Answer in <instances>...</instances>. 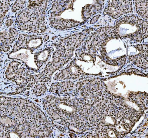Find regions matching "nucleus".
Listing matches in <instances>:
<instances>
[{
    "label": "nucleus",
    "mask_w": 148,
    "mask_h": 138,
    "mask_svg": "<svg viewBox=\"0 0 148 138\" xmlns=\"http://www.w3.org/2000/svg\"><path fill=\"white\" fill-rule=\"evenodd\" d=\"M113 27L117 37L128 38L138 42L148 37L147 20L136 15H127L119 19Z\"/></svg>",
    "instance_id": "f257e3e1"
},
{
    "label": "nucleus",
    "mask_w": 148,
    "mask_h": 138,
    "mask_svg": "<svg viewBox=\"0 0 148 138\" xmlns=\"http://www.w3.org/2000/svg\"><path fill=\"white\" fill-rule=\"evenodd\" d=\"M46 1H31L28 8L19 14L17 20L27 19V22L20 26L21 29L34 33H43L46 30L44 24L46 5Z\"/></svg>",
    "instance_id": "f03ea898"
},
{
    "label": "nucleus",
    "mask_w": 148,
    "mask_h": 138,
    "mask_svg": "<svg viewBox=\"0 0 148 138\" xmlns=\"http://www.w3.org/2000/svg\"><path fill=\"white\" fill-rule=\"evenodd\" d=\"M132 12L131 1H109L105 10L106 14L113 18H119Z\"/></svg>",
    "instance_id": "7ed1b4c3"
},
{
    "label": "nucleus",
    "mask_w": 148,
    "mask_h": 138,
    "mask_svg": "<svg viewBox=\"0 0 148 138\" xmlns=\"http://www.w3.org/2000/svg\"><path fill=\"white\" fill-rule=\"evenodd\" d=\"M83 74L81 69L77 65H71L68 68L59 73L56 76L58 80H66V79H76L78 78Z\"/></svg>",
    "instance_id": "20e7f679"
},
{
    "label": "nucleus",
    "mask_w": 148,
    "mask_h": 138,
    "mask_svg": "<svg viewBox=\"0 0 148 138\" xmlns=\"http://www.w3.org/2000/svg\"><path fill=\"white\" fill-rule=\"evenodd\" d=\"M101 3L95 5H88L84 7L82 10V17L84 19H89L91 17L96 14L102 10L103 4Z\"/></svg>",
    "instance_id": "39448f33"
},
{
    "label": "nucleus",
    "mask_w": 148,
    "mask_h": 138,
    "mask_svg": "<svg viewBox=\"0 0 148 138\" xmlns=\"http://www.w3.org/2000/svg\"><path fill=\"white\" fill-rule=\"evenodd\" d=\"M136 10L143 19H148V1H134Z\"/></svg>",
    "instance_id": "423d86ee"
},
{
    "label": "nucleus",
    "mask_w": 148,
    "mask_h": 138,
    "mask_svg": "<svg viewBox=\"0 0 148 138\" xmlns=\"http://www.w3.org/2000/svg\"><path fill=\"white\" fill-rule=\"evenodd\" d=\"M148 52H141L135 56L130 57V60L133 63L143 69H147L148 55L145 54Z\"/></svg>",
    "instance_id": "0eeeda50"
},
{
    "label": "nucleus",
    "mask_w": 148,
    "mask_h": 138,
    "mask_svg": "<svg viewBox=\"0 0 148 138\" xmlns=\"http://www.w3.org/2000/svg\"><path fill=\"white\" fill-rule=\"evenodd\" d=\"M51 51V49H46L35 55V60L38 67H42L45 63L50 57Z\"/></svg>",
    "instance_id": "6e6552de"
},
{
    "label": "nucleus",
    "mask_w": 148,
    "mask_h": 138,
    "mask_svg": "<svg viewBox=\"0 0 148 138\" xmlns=\"http://www.w3.org/2000/svg\"><path fill=\"white\" fill-rule=\"evenodd\" d=\"M74 84L71 82H63L61 83L56 84L52 85L53 87H58V91L60 93L65 92L72 90L73 88Z\"/></svg>",
    "instance_id": "1a4fd4ad"
},
{
    "label": "nucleus",
    "mask_w": 148,
    "mask_h": 138,
    "mask_svg": "<svg viewBox=\"0 0 148 138\" xmlns=\"http://www.w3.org/2000/svg\"><path fill=\"white\" fill-rule=\"evenodd\" d=\"M46 89V88L45 84H40L35 86L33 91L36 94L41 95L45 92Z\"/></svg>",
    "instance_id": "9d476101"
},
{
    "label": "nucleus",
    "mask_w": 148,
    "mask_h": 138,
    "mask_svg": "<svg viewBox=\"0 0 148 138\" xmlns=\"http://www.w3.org/2000/svg\"><path fill=\"white\" fill-rule=\"evenodd\" d=\"M9 1H2L3 2H1V14L3 12V14L1 15V21L2 19L4 17L6 14V12L8 10V3Z\"/></svg>",
    "instance_id": "9b49d317"
},
{
    "label": "nucleus",
    "mask_w": 148,
    "mask_h": 138,
    "mask_svg": "<svg viewBox=\"0 0 148 138\" xmlns=\"http://www.w3.org/2000/svg\"><path fill=\"white\" fill-rule=\"evenodd\" d=\"M25 3V1H17L14 3V5L13 6L12 10L14 11V12H15L16 11L22 9V8L24 7Z\"/></svg>",
    "instance_id": "f8f14e48"
},
{
    "label": "nucleus",
    "mask_w": 148,
    "mask_h": 138,
    "mask_svg": "<svg viewBox=\"0 0 148 138\" xmlns=\"http://www.w3.org/2000/svg\"><path fill=\"white\" fill-rule=\"evenodd\" d=\"M99 17H100V15H97V16H95L90 21V23L91 24H94V23H95L97 21V20L98 19V18H99Z\"/></svg>",
    "instance_id": "ddd939ff"
},
{
    "label": "nucleus",
    "mask_w": 148,
    "mask_h": 138,
    "mask_svg": "<svg viewBox=\"0 0 148 138\" xmlns=\"http://www.w3.org/2000/svg\"><path fill=\"white\" fill-rule=\"evenodd\" d=\"M6 22V25H7V26H9L11 25L12 24L13 22V20H12V19H9V20H7V21Z\"/></svg>",
    "instance_id": "4468645a"
}]
</instances>
